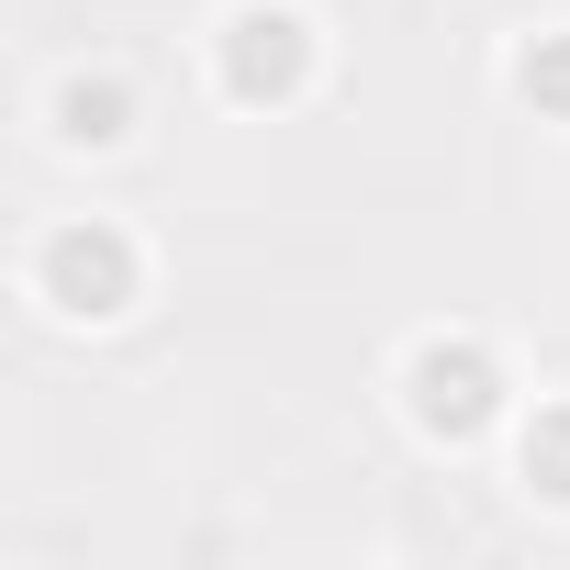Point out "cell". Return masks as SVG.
I'll list each match as a JSON object with an SVG mask.
<instances>
[{
    "instance_id": "2",
    "label": "cell",
    "mask_w": 570,
    "mask_h": 570,
    "mask_svg": "<svg viewBox=\"0 0 570 570\" xmlns=\"http://www.w3.org/2000/svg\"><path fill=\"white\" fill-rule=\"evenodd\" d=\"M392 392H403V425L425 436V448H481L492 425H514V381H503V358L481 347V336H414L403 347V370H392Z\"/></svg>"
},
{
    "instance_id": "4",
    "label": "cell",
    "mask_w": 570,
    "mask_h": 570,
    "mask_svg": "<svg viewBox=\"0 0 570 570\" xmlns=\"http://www.w3.org/2000/svg\"><path fill=\"white\" fill-rule=\"evenodd\" d=\"M46 135H57L68 157H112V146L135 135V79H124V68H68V79L46 90Z\"/></svg>"
},
{
    "instance_id": "6",
    "label": "cell",
    "mask_w": 570,
    "mask_h": 570,
    "mask_svg": "<svg viewBox=\"0 0 570 570\" xmlns=\"http://www.w3.org/2000/svg\"><path fill=\"white\" fill-rule=\"evenodd\" d=\"M503 90L537 112V124H570V23H548V35H525L514 57H503Z\"/></svg>"
},
{
    "instance_id": "3",
    "label": "cell",
    "mask_w": 570,
    "mask_h": 570,
    "mask_svg": "<svg viewBox=\"0 0 570 570\" xmlns=\"http://www.w3.org/2000/svg\"><path fill=\"white\" fill-rule=\"evenodd\" d=\"M325 79V35L292 12V0H235L213 23V90L235 112H292Z\"/></svg>"
},
{
    "instance_id": "5",
    "label": "cell",
    "mask_w": 570,
    "mask_h": 570,
    "mask_svg": "<svg viewBox=\"0 0 570 570\" xmlns=\"http://www.w3.org/2000/svg\"><path fill=\"white\" fill-rule=\"evenodd\" d=\"M514 481H525L537 503H559V514H570V392H548V403L514 425Z\"/></svg>"
},
{
    "instance_id": "1",
    "label": "cell",
    "mask_w": 570,
    "mask_h": 570,
    "mask_svg": "<svg viewBox=\"0 0 570 570\" xmlns=\"http://www.w3.org/2000/svg\"><path fill=\"white\" fill-rule=\"evenodd\" d=\"M23 279H35V303H46L57 325H124V314L146 303V246H135L112 213H68V224L35 235Z\"/></svg>"
}]
</instances>
